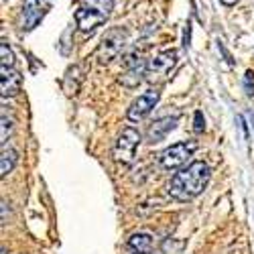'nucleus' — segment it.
Instances as JSON below:
<instances>
[{
    "mask_svg": "<svg viewBox=\"0 0 254 254\" xmlns=\"http://www.w3.org/2000/svg\"><path fill=\"white\" fill-rule=\"evenodd\" d=\"M209 181V167L203 161H193L185 169L177 171L173 179L169 181V195L179 199V201H189L197 197Z\"/></svg>",
    "mask_w": 254,
    "mask_h": 254,
    "instance_id": "1",
    "label": "nucleus"
},
{
    "mask_svg": "<svg viewBox=\"0 0 254 254\" xmlns=\"http://www.w3.org/2000/svg\"><path fill=\"white\" fill-rule=\"evenodd\" d=\"M112 10H114V0H81L79 8L75 10V23L79 31L92 33L110 18Z\"/></svg>",
    "mask_w": 254,
    "mask_h": 254,
    "instance_id": "2",
    "label": "nucleus"
},
{
    "mask_svg": "<svg viewBox=\"0 0 254 254\" xmlns=\"http://www.w3.org/2000/svg\"><path fill=\"white\" fill-rule=\"evenodd\" d=\"M177 51L175 49H165L159 51L146 61V81L149 83H163L169 75H171L173 67L177 65Z\"/></svg>",
    "mask_w": 254,
    "mask_h": 254,
    "instance_id": "3",
    "label": "nucleus"
},
{
    "mask_svg": "<svg viewBox=\"0 0 254 254\" xmlns=\"http://www.w3.org/2000/svg\"><path fill=\"white\" fill-rule=\"evenodd\" d=\"M197 151V142L195 140H185V142H177L171 144L169 149H165L159 155V163L167 171H173V169L183 167L189 159L193 157V153Z\"/></svg>",
    "mask_w": 254,
    "mask_h": 254,
    "instance_id": "4",
    "label": "nucleus"
},
{
    "mask_svg": "<svg viewBox=\"0 0 254 254\" xmlns=\"http://www.w3.org/2000/svg\"><path fill=\"white\" fill-rule=\"evenodd\" d=\"M126 43H128V33L124 29H110L102 37V43L96 51V57L100 59V63H110L124 51Z\"/></svg>",
    "mask_w": 254,
    "mask_h": 254,
    "instance_id": "5",
    "label": "nucleus"
},
{
    "mask_svg": "<svg viewBox=\"0 0 254 254\" xmlns=\"http://www.w3.org/2000/svg\"><path fill=\"white\" fill-rule=\"evenodd\" d=\"M138 144H140V134L138 130L134 128H124L114 144V161L116 163H122V165H132L134 163V157H136V149H138Z\"/></svg>",
    "mask_w": 254,
    "mask_h": 254,
    "instance_id": "6",
    "label": "nucleus"
},
{
    "mask_svg": "<svg viewBox=\"0 0 254 254\" xmlns=\"http://www.w3.org/2000/svg\"><path fill=\"white\" fill-rule=\"evenodd\" d=\"M51 4H53V0H25L23 12H20V31H25V33L33 31L43 20Z\"/></svg>",
    "mask_w": 254,
    "mask_h": 254,
    "instance_id": "7",
    "label": "nucleus"
},
{
    "mask_svg": "<svg viewBox=\"0 0 254 254\" xmlns=\"http://www.w3.org/2000/svg\"><path fill=\"white\" fill-rule=\"evenodd\" d=\"M146 79V61L138 59L136 55H128L124 61V71L120 75V83L124 88H138V83Z\"/></svg>",
    "mask_w": 254,
    "mask_h": 254,
    "instance_id": "8",
    "label": "nucleus"
},
{
    "mask_svg": "<svg viewBox=\"0 0 254 254\" xmlns=\"http://www.w3.org/2000/svg\"><path fill=\"white\" fill-rule=\"evenodd\" d=\"M159 98H161L159 90H146L144 94H140V96L130 104L128 112H126L128 120H130V122H138V120H142V118L157 106Z\"/></svg>",
    "mask_w": 254,
    "mask_h": 254,
    "instance_id": "9",
    "label": "nucleus"
},
{
    "mask_svg": "<svg viewBox=\"0 0 254 254\" xmlns=\"http://www.w3.org/2000/svg\"><path fill=\"white\" fill-rule=\"evenodd\" d=\"M23 88V77L14 67H2L0 69V94L2 98H12Z\"/></svg>",
    "mask_w": 254,
    "mask_h": 254,
    "instance_id": "10",
    "label": "nucleus"
},
{
    "mask_svg": "<svg viewBox=\"0 0 254 254\" xmlns=\"http://www.w3.org/2000/svg\"><path fill=\"white\" fill-rule=\"evenodd\" d=\"M177 116H165V118H159L155 120L151 126H149V132H146V140L149 142H161L169 132L175 130V126H177Z\"/></svg>",
    "mask_w": 254,
    "mask_h": 254,
    "instance_id": "11",
    "label": "nucleus"
},
{
    "mask_svg": "<svg viewBox=\"0 0 254 254\" xmlns=\"http://www.w3.org/2000/svg\"><path fill=\"white\" fill-rule=\"evenodd\" d=\"M81 79H83V71L79 65H73L65 71V79H63V88H65L67 96H75L79 92L81 86Z\"/></svg>",
    "mask_w": 254,
    "mask_h": 254,
    "instance_id": "12",
    "label": "nucleus"
},
{
    "mask_svg": "<svg viewBox=\"0 0 254 254\" xmlns=\"http://www.w3.org/2000/svg\"><path fill=\"white\" fill-rule=\"evenodd\" d=\"M16 163H18V153L12 146H2V155H0V175L6 177L14 169Z\"/></svg>",
    "mask_w": 254,
    "mask_h": 254,
    "instance_id": "13",
    "label": "nucleus"
},
{
    "mask_svg": "<svg viewBox=\"0 0 254 254\" xmlns=\"http://www.w3.org/2000/svg\"><path fill=\"white\" fill-rule=\"evenodd\" d=\"M128 246L136 252H149L153 246V236L151 234H144V232H138V234H132L128 240Z\"/></svg>",
    "mask_w": 254,
    "mask_h": 254,
    "instance_id": "14",
    "label": "nucleus"
},
{
    "mask_svg": "<svg viewBox=\"0 0 254 254\" xmlns=\"http://www.w3.org/2000/svg\"><path fill=\"white\" fill-rule=\"evenodd\" d=\"M12 128H14L12 120H10V118H6V116L2 114V132H0V142H2V146H6V140L10 138Z\"/></svg>",
    "mask_w": 254,
    "mask_h": 254,
    "instance_id": "15",
    "label": "nucleus"
},
{
    "mask_svg": "<svg viewBox=\"0 0 254 254\" xmlns=\"http://www.w3.org/2000/svg\"><path fill=\"white\" fill-rule=\"evenodd\" d=\"M0 53H2V67H14V55L8 47V43L0 45Z\"/></svg>",
    "mask_w": 254,
    "mask_h": 254,
    "instance_id": "16",
    "label": "nucleus"
},
{
    "mask_svg": "<svg viewBox=\"0 0 254 254\" xmlns=\"http://www.w3.org/2000/svg\"><path fill=\"white\" fill-rule=\"evenodd\" d=\"M244 92H246L248 98L254 96V71H252V69H248V71L244 73Z\"/></svg>",
    "mask_w": 254,
    "mask_h": 254,
    "instance_id": "17",
    "label": "nucleus"
},
{
    "mask_svg": "<svg viewBox=\"0 0 254 254\" xmlns=\"http://www.w3.org/2000/svg\"><path fill=\"white\" fill-rule=\"evenodd\" d=\"M203 128H205V120H203L201 112H195V130H197V132H201Z\"/></svg>",
    "mask_w": 254,
    "mask_h": 254,
    "instance_id": "18",
    "label": "nucleus"
},
{
    "mask_svg": "<svg viewBox=\"0 0 254 254\" xmlns=\"http://www.w3.org/2000/svg\"><path fill=\"white\" fill-rule=\"evenodd\" d=\"M220 2H222V4H226V6H234V4L238 2V0H220Z\"/></svg>",
    "mask_w": 254,
    "mask_h": 254,
    "instance_id": "19",
    "label": "nucleus"
},
{
    "mask_svg": "<svg viewBox=\"0 0 254 254\" xmlns=\"http://www.w3.org/2000/svg\"><path fill=\"white\" fill-rule=\"evenodd\" d=\"M136 254H149V252H136Z\"/></svg>",
    "mask_w": 254,
    "mask_h": 254,
    "instance_id": "20",
    "label": "nucleus"
},
{
    "mask_svg": "<svg viewBox=\"0 0 254 254\" xmlns=\"http://www.w3.org/2000/svg\"><path fill=\"white\" fill-rule=\"evenodd\" d=\"M2 254H6V250H2Z\"/></svg>",
    "mask_w": 254,
    "mask_h": 254,
    "instance_id": "21",
    "label": "nucleus"
}]
</instances>
